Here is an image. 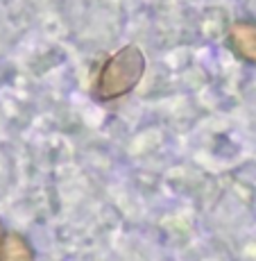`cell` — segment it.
<instances>
[{
  "label": "cell",
  "instance_id": "4",
  "mask_svg": "<svg viewBox=\"0 0 256 261\" xmlns=\"http://www.w3.org/2000/svg\"><path fill=\"white\" fill-rule=\"evenodd\" d=\"M3 243H5V239H3V225H0V250H3Z\"/></svg>",
  "mask_w": 256,
  "mask_h": 261
},
{
  "label": "cell",
  "instance_id": "2",
  "mask_svg": "<svg viewBox=\"0 0 256 261\" xmlns=\"http://www.w3.org/2000/svg\"><path fill=\"white\" fill-rule=\"evenodd\" d=\"M229 43L245 62L256 64V23L238 21L229 28Z\"/></svg>",
  "mask_w": 256,
  "mask_h": 261
},
{
  "label": "cell",
  "instance_id": "1",
  "mask_svg": "<svg viewBox=\"0 0 256 261\" xmlns=\"http://www.w3.org/2000/svg\"><path fill=\"white\" fill-rule=\"evenodd\" d=\"M145 73V57L136 46L120 48L102 66L95 82V95L100 100H116L129 93L140 82Z\"/></svg>",
  "mask_w": 256,
  "mask_h": 261
},
{
  "label": "cell",
  "instance_id": "3",
  "mask_svg": "<svg viewBox=\"0 0 256 261\" xmlns=\"http://www.w3.org/2000/svg\"><path fill=\"white\" fill-rule=\"evenodd\" d=\"M0 261H30V245L18 234H9L0 250Z\"/></svg>",
  "mask_w": 256,
  "mask_h": 261
}]
</instances>
